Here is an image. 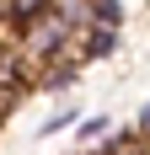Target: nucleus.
<instances>
[{"label":"nucleus","mask_w":150,"mask_h":155,"mask_svg":"<svg viewBox=\"0 0 150 155\" xmlns=\"http://www.w3.org/2000/svg\"><path fill=\"white\" fill-rule=\"evenodd\" d=\"M70 43H75V32L64 27L54 11H43V16H32V21H22V27H16V54H22L32 70H43V64L64 59V54H70Z\"/></svg>","instance_id":"nucleus-1"},{"label":"nucleus","mask_w":150,"mask_h":155,"mask_svg":"<svg viewBox=\"0 0 150 155\" xmlns=\"http://www.w3.org/2000/svg\"><path fill=\"white\" fill-rule=\"evenodd\" d=\"M91 5V27H118L123 21V5L118 0H86Z\"/></svg>","instance_id":"nucleus-2"},{"label":"nucleus","mask_w":150,"mask_h":155,"mask_svg":"<svg viewBox=\"0 0 150 155\" xmlns=\"http://www.w3.org/2000/svg\"><path fill=\"white\" fill-rule=\"evenodd\" d=\"M48 11V0H5V21H32V16H43Z\"/></svg>","instance_id":"nucleus-3"},{"label":"nucleus","mask_w":150,"mask_h":155,"mask_svg":"<svg viewBox=\"0 0 150 155\" xmlns=\"http://www.w3.org/2000/svg\"><path fill=\"white\" fill-rule=\"evenodd\" d=\"M97 134H107V118H86L80 123V139H97Z\"/></svg>","instance_id":"nucleus-4"},{"label":"nucleus","mask_w":150,"mask_h":155,"mask_svg":"<svg viewBox=\"0 0 150 155\" xmlns=\"http://www.w3.org/2000/svg\"><path fill=\"white\" fill-rule=\"evenodd\" d=\"M70 118H75V112H54V118H48V123H43V134H59V128L70 123Z\"/></svg>","instance_id":"nucleus-5"},{"label":"nucleus","mask_w":150,"mask_h":155,"mask_svg":"<svg viewBox=\"0 0 150 155\" xmlns=\"http://www.w3.org/2000/svg\"><path fill=\"white\" fill-rule=\"evenodd\" d=\"M139 134H145V139H150V107L139 112Z\"/></svg>","instance_id":"nucleus-6"},{"label":"nucleus","mask_w":150,"mask_h":155,"mask_svg":"<svg viewBox=\"0 0 150 155\" xmlns=\"http://www.w3.org/2000/svg\"><path fill=\"white\" fill-rule=\"evenodd\" d=\"M0 27H5V0H0Z\"/></svg>","instance_id":"nucleus-7"}]
</instances>
